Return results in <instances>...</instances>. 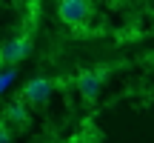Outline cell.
I'll return each mask as SVG.
<instances>
[{
    "mask_svg": "<svg viewBox=\"0 0 154 143\" xmlns=\"http://www.w3.org/2000/svg\"><path fill=\"white\" fill-rule=\"evenodd\" d=\"M57 11H60L63 23H69V26H83V23L88 20V14H91V3H88V0H60Z\"/></svg>",
    "mask_w": 154,
    "mask_h": 143,
    "instance_id": "6da1fadb",
    "label": "cell"
},
{
    "mask_svg": "<svg viewBox=\"0 0 154 143\" xmlns=\"http://www.w3.org/2000/svg\"><path fill=\"white\" fill-rule=\"evenodd\" d=\"M29 52H32V40H29V37H14V40H9V43L0 46V63L14 66V63L26 60Z\"/></svg>",
    "mask_w": 154,
    "mask_h": 143,
    "instance_id": "7a4b0ae2",
    "label": "cell"
},
{
    "mask_svg": "<svg viewBox=\"0 0 154 143\" xmlns=\"http://www.w3.org/2000/svg\"><path fill=\"white\" fill-rule=\"evenodd\" d=\"M49 94H51V80L34 77V80H29L23 86V103L26 106H43L49 100Z\"/></svg>",
    "mask_w": 154,
    "mask_h": 143,
    "instance_id": "3957f363",
    "label": "cell"
},
{
    "mask_svg": "<svg viewBox=\"0 0 154 143\" xmlns=\"http://www.w3.org/2000/svg\"><path fill=\"white\" fill-rule=\"evenodd\" d=\"M103 80H106L103 72H83L77 77V89H80V94L86 100H94L100 94V89H103Z\"/></svg>",
    "mask_w": 154,
    "mask_h": 143,
    "instance_id": "277c9868",
    "label": "cell"
},
{
    "mask_svg": "<svg viewBox=\"0 0 154 143\" xmlns=\"http://www.w3.org/2000/svg\"><path fill=\"white\" fill-rule=\"evenodd\" d=\"M3 117H6L9 123H17V126H23V123H26V117H29L26 103H23V100H14V103H9V106H6V112H3Z\"/></svg>",
    "mask_w": 154,
    "mask_h": 143,
    "instance_id": "5b68a950",
    "label": "cell"
},
{
    "mask_svg": "<svg viewBox=\"0 0 154 143\" xmlns=\"http://www.w3.org/2000/svg\"><path fill=\"white\" fill-rule=\"evenodd\" d=\"M11 83H14V69H3L0 72V94H3Z\"/></svg>",
    "mask_w": 154,
    "mask_h": 143,
    "instance_id": "8992f818",
    "label": "cell"
},
{
    "mask_svg": "<svg viewBox=\"0 0 154 143\" xmlns=\"http://www.w3.org/2000/svg\"><path fill=\"white\" fill-rule=\"evenodd\" d=\"M11 140V135H9V129L3 126V123H0V143H9Z\"/></svg>",
    "mask_w": 154,
    "mask_h": 143,
    "instance_id": "52a82bcc",
    "label": "cell"
},
{
    "mask_svg": "<svg viewBox=\"0 0 154 143\" xmlns=\"http://www.w3.org/2000/svg\"><path fill=\"white\" fill-rule=\"evenodd\" d=\"M0 72H3V69H0Z\"/></svg>",
    "mask_w": 154,
    "mask_h": 143,
    "instance_id": "ba28073f",
    "label": "cell"
}]
</instances>
